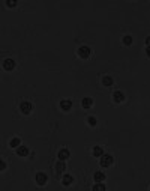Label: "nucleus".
<instances>
[{"label":"nucleus","mask_w":150,"mask_h":191,"mask_svg":"<svg viewBox=\"0 0 150 191\" xmlns=\"http://www.w3.org/2000/svg\"><path fill=\"white\" fill-rule=\"evenodd\" d=\"M99 162H101V167H110V165L112 164V162H114V158H112L110 154H104L102 157H101V161H99Z\"/></svg>","instance_id":"1"},{"label":"nucleus","mask_w":150,"mask_h":191,"mask_svg":"<svg viewBox=\"0 0 150 191\" xmlns=\"http://www.w3.org/2000/svg\"><path fill=\"white\" fill-rule=\"evenodd\" d=\"M90 54H92V50L87 47V45H83V47H80L78 48V56L81 57V59H87V57H90Z\"/></svg>","instance_id":"2"},{"label":"nucleus","mask_w":150,"mask_h":191,"mask_svg":"<svg viewBox=\"0 0 150 191\" xmlns=\"http://www.w3.org/2000/svg\"><path fill=\"white\" fill-rule=\"evenodd\" d=\"M20 110H21L23 114H30L32 110H33V105L30 103H27V101H24V103H21V105H20Z\"/></svg>","instance_id":"3"},{"label":"nucleus","mask_w":150,"mask_h":191,"mask_svg":"<svg viewBox=\"0 0 150 191\" xmlns=\"http://www.w3.org/2000/svg\"><path fill=\"white\" fill-rule=\"evenodd\" d=\"M14 68H15V60H14V59H5V60H3V69L12 71Z\"/></svg>","instance_id":"4"},{"label":"nucleus","mask_w":150,"mask_h":191,"mask_svg":"<svg viewBox=\"0 0 150 191\" xmlns=\"http://www.w3.org/2000/svg\"><path fill=\"white\" fill-rule=\"evenodd\" d=\"M47 179H48L47 175H45V173H42V172H39V173L36 175V184H38V185H41V187L47 184Z\"/></svg>","instance_id":"5"},{"label":"nucleus","mask_w":150,"mask_h":191,"mask_svg":"<svg viewBox=\"0 0 150 191\" xmlns=\"http://www.w3.org/2000/svg\"><path fill=\"white\" fill-rule=\"evenodd\" d=\"M57 157H59V160H62V161H66V160L71 157V154H69L68 149H60L59 154H57Z\"/></svg>","instance_id":"6"},{"label":"nucleus","mask_w":150,"mask_h":191,"mask_svg":"<svg viewBox=\"0 0 150 191\" xmlns=\"http://www.w3.org/2000/svg\"><path fill=\"white\" fill-rule=\"evenodd\" d=\"M112 98H114V101H116V103H123V101L126 99V96H125V93H123L122 91H117V92H114V93H112Z\"/></svg>","instance_id":"7"},{"label":"nucleus","mask_w":150,"mask_h":191,"mask_svg":"<svg viewBox=\"0 0 150 191\" xmlns=\"http://www.w3.org/2000/svg\"><path fill=\"white\" fill-rule=\"evenodd\" d=\"M60 108L63 110V111H69L72 108V103L69 99H63V101H60Z\"/></svg>","instance_id":"8"},{"label":"nucleus","mask_w":150,"mask_h":191,"mask_svg":"<svg viewBox=\"0 0 150 191\" xmlns=\"http://www.w3.org/2000/svg\"><path fill=\"white\" fill-rule=\"evenodd\" d=\"M29 148L27 146H20V148H17V155L18 157H27L29 155Z\"/></svg>","instance_id":"9"},{"label":"nucleus","mask_w":150,"mask_h":191,"mask_svg":"<svg viewBox=\"0 0 150 191\" xmlns=\"http://www.w3.org/2000/svg\"><path fill=\"white\" fill-rule=\"evenodd\" d=\"M102 84L105 87H110L114 84V80H112V77H110V75H105V77H102Z\"/></svg>","instance_id":"10"},{"label":"nucleus","mask_w":150,"mask_h":191,"mask_svg":"<svg viewBox=\"0 0 150 191\" xmlns=\"http://www.w3.org/2000/svg\"><path fill=\"white\" fill-rule=\"evenodd\" d=\"M81 105H83V108H90L93 105V99L92 98H83Z\"/></svg>","instance_id":"11"},{"label":"nucleus","mask_w":150,"mask_h":191,"mask_svg":"<svg viewBox=\"0 0 150 191\" xmlns=\"http://www.w3.org/2000/svg\"><path fill=\"white\" fill-rule=\"evenodd\" d=\"M65 170H66V164H65V161L60 160V161L56 164V172H57V173H63Z\"/></svg>","instance_id":"12"},{"label":"nucleus","mask_w":150,"mask_h":191,"mask_svg":"<svg viewBox=\"0 0 150 191\" xmlns=\"http://www.w3.org/2000/svg\"><path fill=\"white\" fill-rule=\"evenodd\" d=\"M104 155V149L101 146H95L93 148V157H98V158H101Z\"/></svg>","instance_id":"13"},{"label":"nucleus","mask_w":150,"mask_h":191,"mask_svg":"<svg viewBox=\"0 0 150 191\" xmlns=\"http://www.w3.org/2000/svg\"><path fill=\"white\" fill-rule=\"evenodd\" d=\"M93 179H95L96 182H102V181L105 179V173H104V172H96V173L93 175Z\"/></svg>","instance_id":"14"},{"label":"nucleus","mask_w":150,"mask_h":191,"mask_svg":"<svg viewBox=\"0 0 150 191\" xmlns=\"http://www.w3.org/2000/svg\"><path fill=\"white\" fill-rule=\"evenodd\" d=\"M72 182H74V177H72L71 175H65V176H63V179H62V184H63L65 187L71 185Z\"/></svg>","instance_id":"15"},{"label":"nucleus","mask_w":150,"mask_h":191,"mask_svg":"<svg viewBox=\"0 0 150 191\" xmlns=\"http://www.w3.org/2000/svg\"><path fill=\"white\" fill-rule=\"evenodd\" d=\"M20 145H21V140H20L18 137H15V138H12L11 142H9V146H11V148H14V149L20 148Z\"/></svg>","instance_id":"16"},{"label":"nucleus","mask_w":150,"mask_h":191,"mask_svg":"<svg viewBox=\"0 0 150 191\" xmlns=\"http://www.w3.org/2000/svg\"><path fill=\"white\" fill-rule=\"evenodd\" d=\"M87 123H89L90 126H96L98 120H96V118H95V116H89V118H87Z\"/></svg>","instance_id":"17"},{"label":"nucleus","mask_w":150,"mask_h":191,"mask_svg":"<svg viewBox=\"0 0 150 191\" xmlns=\"http://www.w3.org/2000/svg\"><path fill=\"white\" fill-rule=\"evenodd\" d=\"M123 44H125V45H131V44H132V36H129V35L125 36V38H123Z\"/></svg>","instance_id":"18"},{"label":"nucleus","mask_w":150,"mask_h":191,"mask_svg":"<svg viewBox=\"0 0 150 191\" xmlns=\"http://www.w3.org/2000/svg\"><path fill=\"white\" fill-rule=\"evenodd\" d=\"M93 190H95V191H104V190H105V185L101 184V182H98V184L93 187Z\"/></svg>","instance_id":"19"},{"label":"nucleus","mask_w":150,"mask_h":191,"mask_svg":"<svg viewBox=\"0 0 150 191\" xmlns=\"http://www.w3.org/2000/svg\"><path fill=\"white\" fill-rule=\"evenodd\" d=\"M5 169H6V162H5V161H2V162H0V170L3 172Z\"/></svg>","instance_id":"20"},{"label":"nucleus","mask_w":150,"mask_h":191,"mask_svg":"<svg viewBox=\"0 0 150 191\" xmlns=\"http://www.w3.org/2000/svg\"><path fill=\"white\" fill-rule=\"evenodd\" d=\"M146 45H147V47H150V36H147V38H146Z\"/></svg>","instance_id":"21"},{"label":"nucleus","mask_w":150,"mask_h":191,"mask_svg":"<svg viewBox=\"0 0 150 191\" xmlns=\"http://www.w3.org/2000/svg\"><path fill=\"white\" fill-rule=\"evenodd\" d=\"M15 5H17V3H15V2H9V3H8V6H11V8H14V6H15Z\"/></svg>","instance_id":"22"},{"label":"nucleus","mask_w":150,"mask_h":191,"mask_svg":"<svg viewBox=\"0 0 150 191\" xmlns=\"http://www.w3.org/2000/svg\"><path fill=\"white\" fill-rule=\"evenodd\" d=\"M146 54L150 57V47H147V48H146Z\"/></svg>","instance_id":"23"}]
</instances>
